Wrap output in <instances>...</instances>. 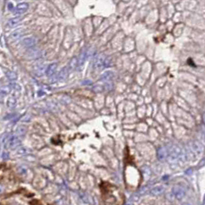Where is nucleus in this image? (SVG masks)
Segmentation results:
<instances>
[{
	"mask_svg": "<svg viewBox=\"0 0 205 205\" xmlns=\"http://www.w3.org/2000/svg\"><path fill=\"white\" fill-rule=\"evenodd\" d=\"M164 191V188L162 187H154L153 189H152L150 191V194L152 195H154V196H157V195H160Z\"/></svg>",
	"mask_w": 205,
	"mask_h": 205,
	"instance_id": "nucleus-11",
	"label": "nucleus"
},
{
	"mask_svg": "<svg viewBox=\"0 0 205 205\" xmlns=\"http://www.w3.org/2000/svg\"><path fill=\"white\" fill-rule=\"evenodd\" d=\"M29 205H43V203L40 201L39 200L36 199H32L29 202Z\"/></svg>",
	"mask_w": 205,
	"mask_h": 205,
	"instance_id": "nucleus-18",
	"label": "nucleus"
},
{
	"mask_svg": "<svg viewBox=\"0 0 205 205\" xmlns=\"http://www.w3.org/2000/svg\"><path fill=\"white\" fill-rule=\"evenodd\" d=\"M56 66H57L56 63L50 64V65L48 66V68H47V70H46L47 76H53V75L55 73L56 69Z\"/></svg>",
	"mask_w": 205,
	"mask_h": 205,
	"instance_id": "nucleus-9",
	"label": "nucleus"
},
{
	"mask_svg": "<svg viewBox=\"0 0 205 205\" xmlns=\"http://www.w3.org/2000/svg\"><path fill=\"white\" fill-rule=\"evenodd\" d=\"M100 189L104 205H123L125 203L123 193L115 185L109 182H102Z\"/></svg>",
	"mask_w": 205,
	"mask_h": 205,
	"instance_id": "nucleus-1",
	"label": "nucleus"
},
{
	"mask_svg": "<svg viewBox=\"0 0 205 205\" xmlns=\"http://www.w3.org/2000/svg\"><path fill=\"white\" fill-rule=\"evenodd\" d=\"M23 45L26 47H31L36 44V40L33 37L31 38H26L23 41Z\"/></svg>",
	"mask_w": 205,
	"mask_h": 205,
	"instance_id": "nucleus-10",
	"label": "nucleus"
},
{
	"mask_svg": "<svg viewBox=\"0 0 205 205\" xmlns=\"http://www.w3.org/2000/svg\"><path fill=\"white\" fill-rule=\"evenodd\" d=\"M5 75H6L7 78L9 79H10V80H16V79H17V75H16V73H15V72H12V71L7 70L6 72H5Z\"/></svg>",
	"mask_w": 205,
	"mask_h": 205,
	"instance_id": "nucleus-12",
	"label": "nucleus"
},
{
	"mask_svg": "<svg viewBox=\"0 0 205 205\" xmlns=\"http://www.w3.org/2000/svg\"><path fill=\"white\" fill-rule=\"evenodd\" d=\"M22 19H23V18L21 17V16H16V17L12 18V19H9V21L8 22V26H9V27H14V26H16V25L22 20Z\"/></svg>",
	"mask_w": 205,
	"mask_h": 205,
	"instance_id": "nucleus-7",
	"label": "nucleus"
},
{
	"mask_svg": "<svg viewBox=\"0 0 205 205\" xmlns=\"http://www.w3.org/2000/svg\"><path fill=\"white\" fill-rule=\"evenodd\" d=\"M26 132V129L25 127L23 126H19V127H17L16 130V133L17 134V136H22V135H24Z\"/></svg>",
	"mask_w": 205,
	"mask_h": 205,
	"instance_id": "nucleus-15",
	"label": "nucleus"
},
{
	"mask_svg": "<svg viewBox=\"0 0 205 205\" xmlns=\"http://www.w3.org/2000/svg\"><path fill=\"white\" fill-rule=\"evenodd\" d=\"M11 90H12V86H5L3 87H2L0 89V93L3 94L4 96H5L6 94H8L9 93H10Z\"/></svg>",
	"mask_w": 205,
	"mask_h": 205,
	"instance_id": "nucleus-14",
	"label": "nucleus"
},
{
	"mask_svg": "<svg viewBox=\"0 0 205 205\" xmlns=\"http://www.w3.org/2000/svg\"><path fill=\"white\" fill-rule=\"evenodd\" d=\"M76 62H77V61H76V58H73L72 59V60L70 61V63H69V69H74L75 67H76Z\"/></svg>",
	"mask_w": 205,
	"mask_h": 205,
	"instance_id": "nucleus-17",
	"label": "nucleus"
},
{
	"mask_svg": "<svg viewBox=\"0 0 205 205\" xmlns=\"http://www.w3.org/2000/svg\"><path fill=\"white\" fill-rule=\"evenodd\" d=\"M173 194H174L176 198L178 199V200H181L184 197L185 191L181 187L176 186L173 188Z\"/></svg>",
	"mask_w": 205,
	"mask_h": 205,
	"instance_id": "nucleus-4",
	"label": "nucleus"
},
{
	"mask_svg": "<svg viewBox=\"0 0 205 205\" xmlns=\"http://www.w3.org/2000/svg\"><path fill=\"white\" fill-rule=\"evenodd\" d=\"M28 8H29V5L26 2H23L20 3L16 7V9L14 10V13L16 14H23L27 11Z\"/></svg>",
	"mask_w": 205,
	"mask_h": 205,
	"instance_id": "nucleus-5",
	"label": "nucleus"
},
{
	"mask_svg": "<svg viewBox=\"0 0 205 205\" xmlns=\"http://www.w3.org/2000/svg\"><path fill=\"white\" fill-rule=\"evenodd\" d=\"M22 33H23V31H22V29H19V30H16V31H15L13 33H12V35H11V37H12V38H13V39L17 38V37H19V36H21Z\"/></svg>",
	"mask_w": 205,
	"mask_h": 205,
	"instance_id": "nucleus-16",
	"label": "nucleus"
},
{
	"mask_svg": "<svg viewBox=\"0 0 205 205\" xmlns=\"http://www.w3.org/2000/svg\"><path fill=\"white\" fill-rule=\"evenodd\" d=\"M30 192L22 189L20 191L12 192L2 199L0 205H25L33 198Z\"/></svg>",
	"mask_w": 205,
	"mask_h": 205,
	"instance_id": "nucleus-2",
	"label": "nucleus"
},
{
	"mask_svg": "<svg viewBox=\"0 0 205 205\" xmlns=\"http://www.w3.org/2000/svg\"><path fill=\"white\" fill-rule=\"evenodd\" d=\"M127 205H132L131 203H128V204H127Z\"/></svg>",
	"mask_w": 205,
	"mask_h": 205,
	"instance_id": "nucleus-21",
	"label": "nucleus"
},
{
	"mask_svg": "<svg viewBox=\"0 0 205 205\" xmlns=\"http://www.w3.org/2000/svg\"><path fill=\"white\" fill-rule=\"evenodd\" d=\"M68 71H69V67H68V66L64 67L63 69L60 71V72L59 73L58 75L59 80H63V79H65L68 75Z\"/></svg>",
	"mask_w": 205,
	"mask_h": 205,
	"instance_id": "nucleus-8",
	"label": "nucleus"
},
{
	"mask_svg": "<svg viewBox=\"0 0 205 205\" xmlns=\"http://www.w3.org/2000/svg\"><path fill=\"white\" fill-rule=\"evenodd\" d=\"M45 69H46L45 67H40V69L36 72V75H37V76H41L42 74H43V73L45 72Z\"/></svg>",
	"mask_w": 205,
	"mask_h": 205,
	"instance_id": "nucleus-19",
	"label": "nucleus"
},
{
	"mask_svg": "<svg viewBox=\"0 0 205 205\" xmlns=\"http://www.w3.org/2000/svg\"><path fill=\"white\" fill-rule=\"evenodd\" d=\"M16 98L13 97H9L8 101H7V105H8V107H10V108H13V107H16Z\"/></svg>",
	"mask_w": 205,
	"mask_h": 205,
	"instance_id": "nucleus-13",
	"label": "nucleus"
},
{
	"mask_svg": "<svg viewBox=\"0 0 205 205\" xmlns=\"http://www.w3.org/2000/svg\"><path fill=\"white\" fill-rule=\"evenodd\" d=\"M16 183L15 175L10 169L7 168L6 165H2L0 167V184H1L13 185Z\"/></svg>",
	"mask_w": 205,
	"mask_h": 205,
	"instance_id": "nucleus-3",
	"label": "nucleus"
},
{
	"mask_svg": "<svg viewBox=\"0 0 205 205\" xmlns=\"http://www.w3.org/2000/svg\"><path fill=\"white\" fill-rule=\"evenodd\" d=\"M20 140L18 139V137L16 136H12L10 138V140L8 141V146L11 149H14L17 147L18 146L20 145Z\"/></svg>",
	"mask_w": 205,
	"mask_h": 205,
	"instance_id": "nucleus-6",
	"label": "nucleus"
},
{
	"mask_svg": "<svg viewBox=\"0 0 205 205\" xmlns=\"http://www.w3.org/2000/svg\"><path fill=\"white\" fill-rule=\"evenodd\" d=\"M4 97H5V96H4L3 94H2V93H0V102H2V101H3Z\"/></svg>",
	"mask_w": 205,
	"mask_h": 205,
	"instance_id": "nucleus-20",
	"label": "nucleus"
}]
</instances>
